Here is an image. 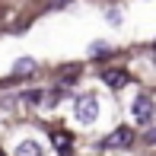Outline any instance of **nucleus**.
I'll return each instance as SVG.
<instances>
[{
	"label": "nucleus",
	"mask_w": 156,
	"mask_h": 156,
	"mask_svg": "<svg viewBox=\"0 0 156 156\" xmlns=\"http://www.w3.org/2000/svg\"><path fill=\"white\" fill-rule=\"evenodd\" d=\"M73 115H76V121H80V124H96V118H99V99H96L93 93L80 96V99H76V105H73Z\"/></svg>",
	"instance_id": "obj_1"
},
{
	"label": "nucleus",
	"mask_w": 156,
	"mask_h": 156,
	"mask_svg": "<svg viewBox=\"0 0 156 156\" xmlns=\"http://www.w3.org/2000/svg\"><path fill=\"white\" fill-rule=\"evenodd\" d=\"M131 115H134V121H137V124H150L153 115H156V102H153L147 93H140V96L131 102Z\"/></svg>",
	"instance_id": "obj_2"
},
{
	"label": "nucleus",
	"mask_w": 156,
	"mask_h": 156,
	"mask_svg": "<svg viewBox=\"0 0 156 156\" xmlns=\"http://www.w3.org/2000/svg\"><path fill=\"white\" fill-rule=\"evenodd\" d=\"M131 144H134V131L131 127H115L99 147H102V150H131Z\"/></svg>",
	"instance_id": "obj_3"
},
{
	"label": "nucleus",
	"mask_w": 156,
	"mask_h": 156,
	"mask_svg": "<svg viewBox=\"0 0 156 156\" xmlns=\"http://www.w3.org/2000/svg\"><path fill=\"white\" fill-rule=\"evenodd\" d=\"M102 83L108 89H124L127 83H131V73H127L124 67H105L102 70Z\"/></svg>",
	"instance_id": "obj_4"
},
{
	"label": "nucleus",
	"mask_w": 156,
	"mask_h": 156,
	"mask_svg": "<svg viewBox=\"0 0 156 156\" xmlns=\"http://www.w3.org/2000/svg\"><path fill=\"white\" fill-rule=\"evenodd\" d=\"M58 76H61L64 86H67V83H73L76 76H80V64H64V67H58Z\"/></svg>",
	"instance_id": "obj_5"
},
{
	"label": "nucleus",
	"mask_w": 156,
	"mask_h": 156,
	"mask_svg": "<svg viewBox=\"0 0 156 156\" xmlns=\"http://www.w3.org/2000/svg\"><path fill=\"white\" fill-rule=\"evenodd\" d=\"M26 73H35V61L32 58H19L13 64V76H26Z\"/></svg>",
	"instance_id": "obj_6"
},
{
	"label": "nucleus",
	"mask_w": 156,
	"mask_h": 156,
	"mask_svg": "<svg viewBox=\"0 0 156 156\" xmlns=\"http://www.w3.org/2000/svg\"><path fill=\"white\" fill-rule=\"evenodd\" d=\"M13 156H41V147L35 144V140H23V144L16 147V153Z\"/></svg>",
	"instance_id": "obj_7"
},
{
	"label": "nucleus",
	"mask_w": 156,
	"mask_h": 156,
	"mask_svg": "<svg viewBox=\"0 0 156 156\" xmlns=\"http://www.w3.org/2000/svg\"><path fill=\"white\" fill-rule=\"evenodd\" d=\"M51 144L58 147L61 153H67V150H70V137H67L64 131H54V134H51Z\"/></svg>",
	"instance_id": "obj_8"
},
{
	"label": "nucleus",
	"mask_w": 156,
	"mask_h": 156,
	"mask_svg": "<svg viewBox=\"0 0 156 156\" xmlns=\"http://www.w3.org/2000/svg\"><path fill=\"white\" fill-rule=\"evenodd\" d=\"M102 51H105V54L112 51V45H108V41H96V45L89 48V54H102Z\"/></svg>",
	"instance_id": "obj_9"
},
{
	"label": "nucleus",
	"mask_w": 156,
	"mask_h": 156,
	"mask_svg": "<svg viewBox=\"0 0 156 156\" xmlns=\"http://www.w3.org/2000/svg\"><path fill=\"white\" fill-rule=\"evenodd\" d=\"M144 144L147 147H156V127H150V131L144 134Z\"/></svg>",
	"instance_id": "obj_10"
},
{
	"label": "nucleus",
	"mask_w": 156,
	"mask_h": 156,
	"mask_svg": "<svg viewBox=\"0 0 156 156\" xmlns=\"http://www.w3.org/2000/svg\"><path fill=\"white\" fill-rule=\"evenodd\" d=\"M64 3H70V0H51V6H54V10H61Z\"/></svg>",
	"instance_id": "obj_11"
},
{
	"label": "nucleus",
	"mask_w": 156,
	"mask_h": 156,
	"mask_svg": "<svg viewBox=\"0 0 156 156\" xmlns=\"http://www.w3.org/2000/svg\"><path fill=\"white\" fill-rule=\"evenodd\" d=\"M153 48H156V41H153Z\"/></svg>",
	"instance_id": "obj_12"
},
{
	"label": "nucleus",
	"mask_w": 156,
	"mask_h": 156,
	"mask_svg": "<svg viewBox=\"0 0 156 156\" xmlns=\"http://www.w3.org/2000/svg\"><path fill=\"white\" fill-rule=\"evenodd\" d=\"M0 156H3V153H0Z\"/></svg>",
	"instance_id": "obj_13"
}]
</instances>
